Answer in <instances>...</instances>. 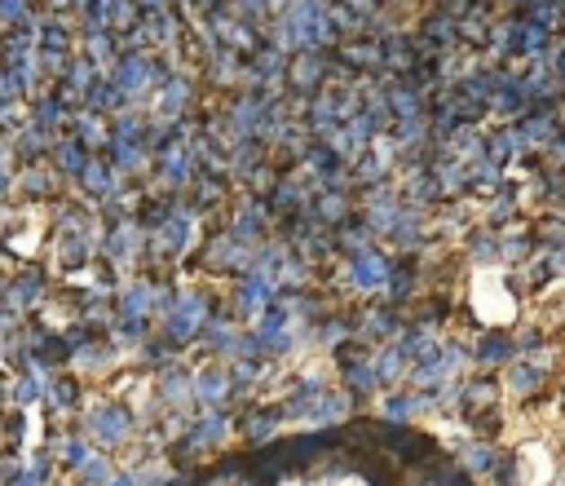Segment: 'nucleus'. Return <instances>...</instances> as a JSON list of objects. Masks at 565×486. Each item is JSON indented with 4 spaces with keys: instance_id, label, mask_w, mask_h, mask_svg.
Returning a JSON list of instances; mask_svg holds the SVG:
<instances>
[{
    "instance_id": "9d476101",
    "label": "nucleus",
    "mask_w": 565,
    "mask_h": 486,
    "mask_svg": "<svg viewBox=\"0 0 565 486\" xmlns=\"http://www.w3.org/2000/svg\"><path fill=\"white\" fill-rule=\"evenodd\" d=\"M516 358V340L508 327H486L481 336H477V345H472V363H477V372H495V367H508Z\"/></svg>"
},
{
    "instance_id": "6e6552de",
    "label": "nucleus",
    "mask_w": 565,
    "mask_h": 486,
    "mask_svg": "<svg viewBox=\"0 0 565 486\" xmlns=\"http://www.w3.org/2000/svg\"><path fill=\"white\" fill-rule=\"evenodd\" d=\"M243 331H248V323L239 319V314H216L212 310V319L204 323V349L212 354V358H221V363H230L234 354H239V340H243Z\"/></svg>"
},
{
    "instance_id": "a211bd4d",
    "label": "nucleus",
    "mask_w": 565,
    "mask_h": 486,
    "mask_svg": "<svg viewBox=\"0 0 565 486\" xmlns=\"http://www.w3.org/2000/svg\"><path fill=\"white\" fill-rule=\"evenodd\" d=\"M495 460H499V451H495L490 437H472V442H460V446H455V464H460L463 473H472V478L490 473Z\"/></svg>"
},
{
    "instance_id": "f03ea898",
    "label": "nucleus",
    "mask_w": 565,
    "mask_h": 486,
    "mask_svg": "<svg viewBox=\"0 0 565 486\" xmlns=\"http://www.w3.org/2000/svg\"><path fill=\"white\" fill-rule=\"evenodd\" d=\"M336 376L354 398H371L380 393V376H375V345H362L358 336L349 345L336 349Z\"/></svg>"
},
{
    "instance_id": "f8f14e48",
    "label": "nucleus",
    "mask_w": 565,
    "mask_h": 486,
    "mask_svg": "<svg viewBox=\"0 0 565 486\" xmlns=\"http://www.w3.org/2000/svg\"><path fill=\"white\" fill-rule=\"evenodd\" d=\"M358 319V340L362 345H384V340H398V331H402V314H398V305H389V301H380V305H371V310H362L354 314Z\"/></svg>"
},
{
    "instance_id": "dca6fc26",
    "label": "nucleus",
    "mask_w": 565,
    "mask_h": 486,
    "mask_svg": "<svg viewBox=\"0 0 565 486\" xmlns=\"http://www.w3.org/2000/svg\"><path fill=\"white\" fill-rule=\"evenodd\" d=\"M159 402H163V407H186V402H195V372L181 367V363L163 367V372H159Z\"/></svg>"
},
{
    "instance_id": "b1692460",
    "label": "nucleus",
    "mask_w": 565,
    "mask_h": 486,
    "mask_svg": "<svg viewBox=\"0 0 565 486\" xmlns=\"http://www.w3.org/2000/svg\"><path fill=\"white\" fill-rule=\"evenodd\" d=\"M561 486H565V473H561Z\"/></svg>"
},
{
    "instance_id": "4468645a",
    "label": "nucleus",
    "mask_w": 565,
    "mask_h": 486,
    "mask_svg": "<svg viewBox=\"0 0 565 486\" xmlns=\"http://www.w3.org/2000/svg\"><path fill=\"white\" fill-rule=\"evenodd\" d=\"M358 402H362V398H354L345 384H331V389H327V398L318 402V411L309 416V425H313V429H345V425L354 420Z\"/></svg>"
},
{
    "instance_id": "412c9836",
    "label": "nucleus",
    "mask_w": 565,
    "mask_h": 486,
    "mask_svg": "<svg viewBox=\"0 0 565 486\" xmlns=\"http://www.w3.org/2000/svg\"><path fill=\"white\" fill-rule=\"evenodd\" d=\"M75 380H53L49 384V402L57 407V411H66V407H75Z\"/></svg>"
},
{
    "instance_id": "20e7f679",
    "label": "nucleus",
    "mask_w": 565,
    "mask_h": 486,
    "mask_svg": "<svg viewBox=\"0 0 565 486\" xmlns=\"http://www.w3.org/2000/svg\"><path fill=\"white\" fill-rule=\"evenodd\" d=\"M230 425H234V420H230V411H225V407H221V411H199V416L186 425V433H181L177 442H181V451H186V455H207V451H216V446L230 437Z\"/></svg>"
},
{
    "instance_id": "9b49d317",
    "label": "nucleus",
    "mask_w": 565,
    "mask_h": 486,
    "mask_svg": "<svg viewBox=\"0 0 565 486\" xmlns=\"http://www.w3.org/2000/svg\"><path fill=\"white\" fill-rule=\"evenodd\" d=\"M89 433L102 442V446H119L133 437V416L124 402H98L93 416H89Z\"/></svg>"
},
{
    "instance_id": "ddd939ff",
    "label": "nucleus",
    "mask_w": 565,
    "mask_h": 486,
    "mask_svg": "<svg viewBox=\"0 0 565 486\" xmlns=\"http://www.w3.org/2000/svg\"><path fill=\"white\" fill-rule=\"evenodd\" d=\"M504 372H508V376H504V389H508L513 398H521V402L539 398V393H543V384H548V376H552L543 363H534V358H525V354H516Z\"/></svg>"
},
{
    "instance_id": "2eb2a0df",
    "label": "nucleus",
    "mask_w": 565,
    "mask_h": 486,
    "mask_svg": "<svg viewBox=\"0 0 565 486\" xmlns=\"http://www.w3.org/2000/svg\"><path fill=\"white\" fill-rule=\"evenodd\" d=\"M354 336H358V319H354V314H322V319L313 323V345L327 349V354H336V349L349 345Z\"/></svg>"
},
{
    "instance_id": "39448f33",
    "label": "nucleus",
    "mask_w": 565,
    "mask_h": 486,
    "mask_svg": "<svg viewBox=\"0 0 565 486\" xmlns=\"http://www.w3.org/2000/svg\"><path fill=\"white\" fill-rule=\"evenodd\" d=\"M274 274H265V270H243L239 274V287H234V314L243 319V323H257L260 314H265V305L274 301Z\"/></svg>"
},
{
    "instance_id": "4be33fe9",
    "label": "nucleus",
    "mask_w": 565,
    "mask_h": 486,
    "mask_svg": "<svg viewBox=\"0 0 565 486\" xmlns=\"http://www.w3.org/2000/svg\"><path fill=\"white\" fill-rule=\"evenodd\" d=\"M13 398L18 402H31V398H40V376H22L13 384Z\"/></svg>"
},
{
    "instance_id": "6ab92c4d",
    "label": "nucleus",
    "mask_w": 565,
    "mask_h": 486,
    "mask_svg": "<svg viewBox=\"0 0 565 486\" xmlns=\"http://www.w3.org/2000/svg\"><path fill=\"white\" fill-rule=\"evenodd\" d=\"M490 402H499V384H495L490 372H477L472 380H463V411L460 416L477 411V407H490Z\"/></svg>"
},
{
    "instance_id": "393cba45",
    "label": "nucleus",
    "mask_w": 565,
    "mask_h": 486,
    "mask_svg": "<svg viewBox=\"0 0 565 486\" xmlns=\"http://www.w3.org/2000/svg\"><path fill=\"white\" fill-rule=\"evenodd\" d=\"M561 446H565V437H561Z\"/></svg>"
},
{
    "instance_id": "0eeeda50",
    "label": "nucleus",
    "mask_w": 565,
    "mask_h": 486,
    "mask_svg": "<svg viewBox=\"0 0 565 486\" xmlns=\"http://www.w3.org/2000/svg\"><path fill=\"white\" fill-rule=\"evenodd\" d=\"M389 274H393V261H389L384 252H375V248L349 252V270H345L349 292H380V287L389 283Z\"/></svg>"
},
{
    "instance_id": "7ed1b4c3",
    "label": "nucleus",
    "mask_w": 565,
    "mask_h": 486,
    "mask_svg": "<svg viewBox=\"0 0 565 486\" xmlns=\"http://www.w3.org/2000/svg\"><path fill=\"white\" fill-rule=\"evenodd\" d=\"M327 389H331V380L322 376L318 367H305L301 376L292 380L287 389H283V420H301V425H309V416L318 411V402L327 398Z\"/></svg>"
},
{
    "instance_id": "aec40b11",
    "label": "nucleus",
    "mask_w": 565,
    "mask_h": 486,
    "mask_svg": "<svg viewBox=\"0 0 565 486\" xmlns=\"http://www.w3.org/2000/svg\"><path fill=\"white\" fill-rule=\"evenodd\" d=\"M75 473H80V486H106L110 478H115V469L106 464L102 455H89V460H84Z\"/></svg>"
},
{
    "instance_id": "423d86ee",
    "label": "nucleus",
    "mask_w": 565,
    "mask_h": 486,
    "mask_svg": "<svg viewBox=\"0 0 565 486\" xmlns=\"http://www.w3.org/2000/svg\"><path fill=\"white\" fill-rule=\"evenodd\" d=\"M230 411L234 407V380L225 363H207L195 372V411Z\"/></svg>"
},
{
    "instance_id": "1a4fd4ad",
    "label": "nucleus",
    "mask_w": 565,
    "mask_h": 486,
    "mask_svg": "<svg viewBox=\"0 0 565 486\" xmlns=\"http://www.w3.org/2000/svg\"><path fill=\"white\" fill-rule=\"evenodd\" d=\"M283 429V407L278 402H252L243 416H239V433H243V442L248 446H269L274 437Z\"/></svg>"
},
{
    "instance_id": "f3484780",
    "label": "nucleus",
    "mask_w": 565,
    "mask_h": 486,
    "mask_svg": "<svg viewBox=\"0 0 565 486\" xmlns=\"http://www.w3.org/2000/svg\"><path fill=\"white\" fill-rule=\"evenodd\" d=\"M411 372V358L402 354V345L398 340H384V345H375V376H380V389H393V384H402Z\"/></svg>"
},
{
    "instance_id": "f257e3e1",
    "label": "nucleus",
    "mask_w": 565,
    "mask_h": 486,
    "mask_svg": "<svg viewBox=\"0 0 565 486\" xmlns=\"http://www.w3.org/2000/svg\"><path fill=\"white\" fill-rule=\"evenodd\" d=\"M212 310H216V301L207 296V292H177V301H172V310L159 319V336H168L177 349H186V345H195L199 336H204V323L212 319Z\"/></svg>"
},
{
    "instance_id": "5701e85b",
    "label": "nucleus",
    "mask_w": 565,
    "mask_h": 486,
    "mask_svg": "<svg viewBox=\"0 0 565 486\" xmlns=\"http://www.w3.org/2000/svg\"><path fill=\"white\" fill-rule=\"evenodd\" d=\"M561 411H565V380H561Z\"/></svg>"
}]
</instances>
